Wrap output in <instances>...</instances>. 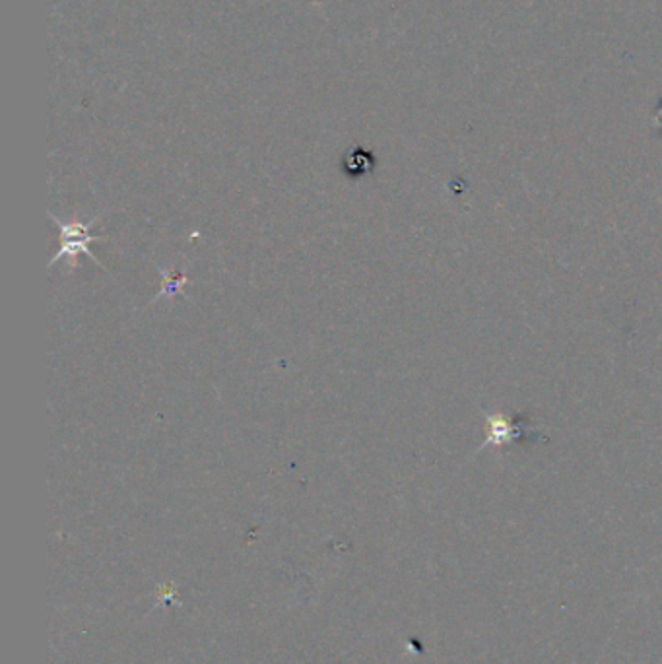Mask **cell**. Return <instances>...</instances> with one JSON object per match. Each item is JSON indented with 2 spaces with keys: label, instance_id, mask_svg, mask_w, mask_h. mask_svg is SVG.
I'll return each mask as SVG.
<instances>
[{
  "label": "cell",
  "instance_id": "cell-1",
  "mask_svg": "<svg viewBox=\"0 0 662 664\" xmlns=\"http://www.w3.org/2000/svg\"><path fill=\"white\" fill-rule=\"evenodd\" d=\"M49 218L55 222V226L59 227V244H61L59 253L52 257L51 261H49V266L64 259V261L69 262L70 269H76L79 266V254H86L87 259H92L105 271L104 264L97 261L96 254L90 251V244L107 241V237L94 236L92 234V227H94V224L99 218L94 220V222H87V224L80 218H72L70 222H67V220L57 218L52 212H49Z\"/></svg>",
  "mask_w": 662,
  "mask_h": 664
},
{
  "label": "cell",
  "instance_id": "cell-2",
  "mask_svg": "<svg viewBox=\"0 0 662 664\" xmlns=\"http://www.w3.org/2000/svg\"><path fill=\"white\" fill-rule=\"evenodd\" d=\"M486 416V441L482 443V449L486 447H507L519 446L527 441H539L544 439L548 441V437L542 436L539 429L534 428L529 414H511V416H497V414H488Z\"/></svg>",
  "mask_w": 662,
  "mask_h": 664
},
{
  "label": "cell",
  "instance_id": "cell-3",
  "mask_svg": "<svg viewBox=\"0 0 662 664\" xmlns=\"http://www.w3.org/2000/svg\"><path fill=\"white\" fill-rule=\"evenodd\" d=\"M157 272H159V276H162L164 282H162V292L152 299V304L164 296L172 297L175 296V294H184V296H187L185 286L191 284V278H189L187 274L179 271H166V269H159V266H157Z\"/></svg>",
  "mask_w": 662,
  "mask_h": 664
}]
</instances>
